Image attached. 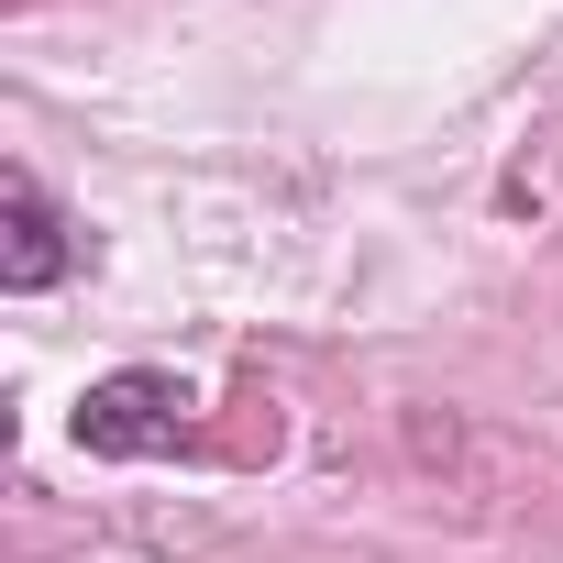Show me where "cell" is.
Listing matches in <instances>:
<instances>
[{
  "mask_svg": "<svg viewBox=\"0 0 563 563\" xmlns=\"http://www.w3.org/2000/svg\"><path fill=\"white\" fill-rule=\"evenodd\" d=\"M0 232H12V243H0V288H56V276L78 265L67 210H56L34 177H12V188H0Z\"/></svg>",
  "mask_w": 563,
  "mask_h": 563,
  "instance_id": "obj_2",
  "label": "cell"
},
{
  "mask_svg": "<svg viewBox=\"0 0 563 563\" xmlns=\"http://www.w3.org/2000/svg\"><path fill=\"white\" fill-rule=\"evenodd\" d=\"M188 420H199V387H188V376H166V365H122V376H89V387H78V409H67L78 453H100V464H144V453H177V442H188Z\"/></svg>",
  "mask_w": 563,
  "mask_h": 563,
  "instance_id": "obj_1",
  "label": "cell"
}]
</instances>
